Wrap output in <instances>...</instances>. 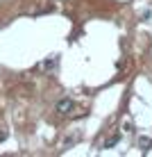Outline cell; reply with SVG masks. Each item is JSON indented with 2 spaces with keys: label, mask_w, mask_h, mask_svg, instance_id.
<instances>
[{
  "label": "cell",
  "mask_w": 152,
  "mask_h": 157,
  "mask_svg": "<svg viewBox=\"0 0 152 157\" xmlns=\"http://www.w3.org/2000/svg\"><path fill=\"white\" fill-rule=\"evenodd\" d=\"M73 109H75V100L73 98H61L57 102V112L59 114H70Z\"/></svg>",
  "instance_id": "1"
},
{
  "label": "cell",
  "mask_w": 152,
  "mask_h": 157,
  "mask_svg": "<svg viewBox=\"0 0 152 157\" xmlns=\"http://www.w3.org/2000/svg\"><path fill=\"white\" fill-rule=\"evenodd\" d=\"M118 141H120V132H113V134H111V137H109V139H107V141H105V144H102V146H105V148H113V146H116Z\"/></svg>",
  "instance_id": "2"
},
{
  "label": "cell",
  "mask_w": 152,
  "mask_h": 157,
  "mask_svg": "<svg viewBox=\"0 0 152 157\" xmlns=\"http://www.w3.org/2000/svg\"><path fill=\"white\" fill-rule=\"evenodd\" d=\"M77 141H80V132H75L73 137H68L66 141H64V148H73V146L77 144Z\"/></svg>",
  "instance_id": "3"
},
{
  "label": "cell",
  "mask_w": 152,
  "mask_h": 157,
  "mask_svg": "<svg viewBox=\"0 0 152 157\" xmlns=\"http://www.w3.org/2000/svg\"><path fill=\"white\" fill-rule=\"evenodd\" d=\"M7 139V132H0V141H5Z\"/></svg>",
  "instance_id": "4"
}]
</instances>
